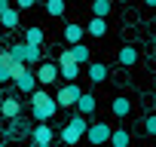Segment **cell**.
Listing matches in <instances>:
<instances>
[{
  "mask_svg": "<svg viewBox=\"0 0 156 147\" xmlns=\"http://www.w3.org/2000/svg\"><path fill=\"white\" fill-rule=\"evenodd\" d=\"M144 3H147V6H156V0H144Z\"/></svg>",
  "mask_w": 156,
  "mask_h": 147,
  "instance_id": "obj_29",
  "label": "cell"
},
{
  "mask_svg": "<svg viewBox=\"0 0 156 147\" xmlns=\"http://www.w3.org/2000/svg\"><path fill=\"white\" fill-rule=\"evenodd\" d=\"M64 9H67V3H64V0H46V13L49 16H64Z\"/></svg>",
  "mask_w": 156,
  "mask_h": 147,
  "instance_id": "obj_23",
  "label": "cell"
},
{
  "mask_svg": "<svg viewBox=\"0 0 156 147\" xmlns=\"http://www.w3.org/2000/svg\"><path fill=\"white\" fill-rule=\"evenodd\" d=\"M110 9H113V0H92V16L107 19V16H110Z\"/></svg>",
  "mask_w": 156,
  "mask_h": 147,
  "instance_id": "obj_19",
  "label": "cell"
},
{
  "mask_svg": "<svg viewBox=\"0 0 156 147\" xmlns=\"http://www.w3.org/2000/svg\"><path fill=\"white\" fill-rule=\"evenodd\" d=\"M37 86H40V83H37V74H34L31 67H28V70L22 74L19 80H16V89H19V92H25V95H31V92H37Z\"/></svg>",
  "mask_w": 156,
  "mask_h": 147,
  "instance_id": "obj_9",
  "label": "cell"
},
{
  "mask_svg": "<svg viewBox=\"0 0 156 147\" xmlns=\"http://www.w3.org/2000/svg\"><path fill=\"white\" fill-rule=\"evenodd\" d=\"M58 70H61V77H64L67 83H76V77H80V64H76V61H67V64H58Z\"/></svg>",
  "mask_w": 156,
  "mask_h": 147,
  "instance_id": "obj_16",
  "label": "cell"
},
{
  "mask_svg": "<svg viewBox=\"0 0 156 147\" xmlns=\"http://www.w3.org/2000/svg\"><path fill=\"white\" fill-rule=\"evenodd\" d=\"M0 37H3V28H0Z\"/></svg>",
  "mask_w": 156,
  "mask_h": 147,
  "instance_id": "obj_31",
  "label": "cell"
},
{
  "mask_svg": "<svg viewBox=\"0 0 156 147\" xmlns=\"http://www.w3.org/2000/svg\"><path fill=\"white\" fill-rule=\"evenodd\" d=\"M95 107H98V101H95V95H92V92H83V95H80V101H76V113H83V117L95 113Z\"/></svg>",
  "mask_w": 156,
  "mask_h": 147,
  "instance_id": "obj_12",
  "label": "cell"
},
{
  "mask_svg": "<svg viewBox=\"0 0 156 147\" xmlns=\"http://www.w3.org/2000/svg\"><path fill=\"white\" fill-rule=\"evenodd\" d=\"M16 25H19V9L9 6L3 16H0V28H6V31H9V28H16Z\"/></svg>",
  "mask_w": 156,
  "mask_h": 147,
  "instance_id": "obj_22",
  "label": "cell"
},
{
  "mask_svg": "<svg viewBox=\"0 0 156 147\" xmlns=\"http://www.w3.org/2000/svg\"><path fill=\"white\" fill-rule=\"evenodd\" d=\"M12 126H9V138H16V141H22V138H31V120H25V117H16V120H9Z\"/></svg>",
  "mask_w": 156,
  "mask_h": 147,
  "instance_id": "obj_8",
  "label": "cell"
},
{
  "mask_svg": "<svg viewBox=\"0 0 156 147\" xmlns=\"http://www.w3.org/2000/svg\"><path fill=\"white\" fill-rule=\"evenodd\" d=\"M34 74H37V83H40V86H52V83H55V77H61V70H58V64H55V61H40Z\"/></svg>",
  "mask_w": 156,
  "mask_h": 147,
  "instance_id": "obj_5",
  "label": "cell"
},
{
  "mask_svg": "<svg viewBox=\"0 0 156 147\" xmlns=\"http://www.w3.org/2000/svg\"><path fill=\"white\" fill-rule=\"evenodd\" d=\"M67 49H70V55H73V61H76V64H89V61H92V49H89V46H83V43L67 46Z\"/></svg>",
  "mask_w": 156,
  "mask_h": 147,
  "instance_id": "obj_13",
  "label": "cell"
},
{
  "mask_svg": "<svg viewBox=\"0 0 156 147\" xmlns=\"http://www.w3.org/2000/svg\"><path fill=\"white\" fill-rule=\"evenodd\" d=\"M55 110H58V101H55V95H49L46 89H37V92H31V117H34L37 123H46V120H52V117H55Z\"/></svg>",
  "mask_w": 156,
  "mask_h": 147,
  "instance_id": "obj_1",
  "label": "cell"
},
{
  "mask_svg": "<svg viewBox=\"0 0 156 147\" xmlns=\"http://www.w3.org/2000/svg\"><path fill=\"white\" fill-rule=\"evenodd\" d=\"M119 3H129V0H119Z\"/></svg>",
  "mask_w": 156,
  "mask_h": 147,
  "instance_id": "obj_32",
  "label": "cell"
},
{
  "mask_svg": "<svg viewBox=\"0 0 156 147\" xmlns=\"http://www.w3.org/2000/svg\"><path fill=\"white\" fill-rule=\"evenodd\" d=\"M0 113H3L6 120L22 117V101H19V98H3V101H0Z\"/></svg>",
  "mask_w": 156,
  "mask_h": 147,
  "instance_id": "obj_11",
  "label": "cell"
},
{
  "mask_svg": "<svg viewBox=\"0 0 156 147\" xmlns=\"http://www.w3.org/2000/svg\"><path fill=\"white\" fill-rule=\"evenodd\" d=\"M80 86L76 83H64L58 92H55V101H58V107H76V101H80Z\"/></svg>",
  "mask_w": 156,
  "mask_h": 147,
  "instance_id": "obj_4",
  "label": "cell"
},
{
  "mask_svg": "<svg viewBox=\"0 0 156 147\" xmlns=\"http://www.w3.org/2000/svg\"><path fill=\"white\" fill-rule=\"evenodd\" d=\"M9 64H12V61H9ZM9 64L0 61V83H6V80H9Z\"/></svg>",
  "mask_w": 156,
  "mask_h": 147,
  "instance_id": "obj_26",
  "label": "cell"
},
{
  "mask_svg": "<svg viewBox=\"0 0 156 147\" xmlns=\"http://www.w3.org/2000/svg\"><path fill=\"white\" fill-rule=\"evenodd\" d=\"M86 34H92V37H104V34H107V19L92 16V22L86 25Z\"/></svg>",
  "mask_w": 156,
  "mask_h": 147,
  "instance_id": "obj_15",
  "label": "cell"
},
{
  "mask_svg": "<svg viewBox=\"0 0 156 147\" xmlns=\"http://www.w3.org/2000/svg\"><path fill=\"white\" fill-rule=\"evenodd\" d=\"M144 132H147V135H156V113H150V117L144 120Z\"/></svg>",
  "mask_w": 156,
  "mask_h": 147,
  "instance_id": "obj_25",
  "label": "cell"
},
{
  "mask_svg": "<svg viewBox=\"0 0 156 147\" xmlns=\"http://www.w3.org/2000/svg\"><path fill=\"white\" fill-rule=\"evenodd\" d=\"M43 28H37V25H31L28 31H25V43H31V46H43Z\"/></svg>",
  "mask_w": 156,
  "mask_h": 147,
  "instance_id": "obj_20",
  "label": "cell"
},
{
  "mask_svg": "<svg viewBox=\"0 0 156 147\" xmlns=\"http://www.w3.org/2000/svg\"><path fill=\"white\" fill-rule=\"evenodd\" d=\"M110 110H113V117H119V120H122V117H129V113H132V101H129V98H113Z\"/></svg>",
  "mask_w": 156,
  "mask_h": 147,
  "instance_id": "obj_17",
  "label": "cell"
},
{
  "mask_svg": "<svg viewBox=\"0 0 156 147\" xmlns=\"http://www.w3.org/2000/svg\"><path fill=\"white\" fill-rule=\"evenodd\" d=\"M25 70H28V64H25V61H16V58H12V64H9V80L16 83V80L22 77Z\"/></svg>",
  "mask_w": 156,
  "mask_h": 147,
  "instance_id": "obj_24",
  "label": "cell"
},
{
  "mask_svg": "<svg viewBox=\"0 0 156 147\" xmlns=\"http://www.w3.org/2000/svg\"><path fill=\"white\" fill-rule=\"evenodd\" d=\"M107 144H110V147H129V129H122V126H119V129H113Z\"/></svg>",
  "mask_w": 156,
  "mask_h": 147,
  "instance_id": "obj_18",
  "label": "cell"
},
{
  "mask_svg": "<svg viewBox=\"0 0 156 147\" xmlns=\"http://www.w3.org/2000/svg\"><path fill=\"white\" fill-rule=\"evenodd\" d=\"M6 9H9V0H0V16H3Z\"/></svg>",
  "mask_w": 156,
  "mask_h": 147,
  "instance_id": "obj_28",
  "label": "cell"
},
{
  "mask_svg": "<svg viewBox=\"0 0 156 147\" xmlns=\"http://www.w3.org/2000/svg\"><path fill=\"white\" fill-rule=\"evenodd\" d=\"M83 37H86V25H64V40H67V46L83 43Z\"/></svg>",
  "mask_w": 156,
  "mask_h": 147,
  "instance_id": "obj_10",
  "label": "cell"
},
{
  "mask_svg": "<svg viewBox=\"0 0 156 147\" xmlns=\"http://www.w3.org/2000/svg\"><path fill=\"white\" fill-rule=\"evenodd\" d=\"M34 0H16V9H31Z\"/></svg>",
  "mask_w": 156,
  "mask_h": 147,
  "instance_id": "obj_27",
  "label": "cell"
},
{
  "mask_svg": "<svg viewBox=\"0 0 156 147\" xmlns=\"http://www.w3.org/2000/svg\"><path fill=\"white\" fill-rule=\"evenodd\" d=\"M55 141V129L49 123H37L31 129V144H52Z\"/></svg>",
  "mask_w": 156,
  "mask_h": 147,
  "instance_id": "obj_7",
  "label": "cell"
},
{
  "mask_svg": "<svg viewBox=\"0 0 156 147\" xmlns=\"http://www.w3.org/2000/svg\"><path fill=\"white\" fill-rule=\"evenodd\" d=\"M135 61H138V49H135V46H122V49H119V64H122V67H132Z\"/></svg>",
  "mask_w": 156,
  "mask_h": 147,
  "instance_id": "obj_21",
  "label": "cell"
},
{
  "mask_svg": "<svg viewBox=\"0 0 156 147\" xmlns=\"http://www.w3.org/2000/svg\"><path fill=\"white\" fill-rule=\"evenodd\" d=\"M31 147H52V144H31Z\"/></svg>",
  "mask_w": 156,
  "mask_h": 147,
  "instance_id": "obj_30",
  "label": "cell"
},
{
  "mask_svg": "<svg viewBox=\"0 0 156 147\" xmlns=\"http://www.w3.org/2000/svg\"><path fill=\"white\" fill-rule=\"evenodd\" d=\"M9 55L16 58V61H25L28 67H34V64H40V58H43V49L40 46H31V43H12L9 46Z\"/></svg>",
  "mask_w": 156,
  "mask_h": 147,
  "instance_id": "obj_3",
  "label": "cell"
},
{
  "mask_svg": "<svg viewBox=\"0 0 156 147\" xmlns=\"http://www.w3.org/2000/svg\"><path fill=\"white\" fill-rule=\"evenodd\" d=\"M86 132H89V120H86L83 113H73L70 123L58 132V138H61L64 147H76V144H80V138H86Z\"/></svg>",
  "mask_w": 156,
  "mask_h": 147,
  "instance_id": "obj_2",
  "label": "cell"
},
{
  "mask_svg": "<svg viewBox=\"0 0 156 147\" xmlns=\"http://www.w3.org/2000/svg\"><path fill=\"white\" fill-rule=\"evenodd\" d=\"M110 126L107 123H89V132H86V138H89V144H95V147H101V144H107L110 141Z\"/></svg>",
  "mask_w": 156,
  "mask_h": 147,
  "instance_id": "obj_6",
  "label": "cell"
},
{
  "mask_svg": "<svg viewBox=\"0 0 156 147\" xmlns=\"http://www.w3.org/2000/svg\"><path fill=\"white\" fill-rule=\"evenodd\" d=\"M89 80H92V83H104V80H107V64L89 61Z\"/></svg>",
  "mask_w": 156,
  "mask_h": 147,
  "instance_id": "obj_14",
  "label": "cell"
}]
</instances>
